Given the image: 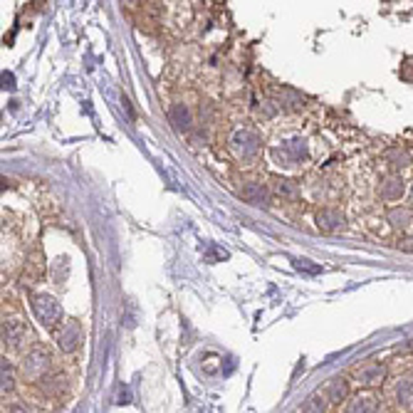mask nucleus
I'll return each instance as SVG.
<instances>
[{
  "label": "nucleus",
  "instance_id": "1",
  "mask_svg": "<svg viewBox=\"0 0 413 413\" xmlns=\"http://www.w3.org/2000/svg\"><path fill=\"white\" fill-rule=\"evenodd\" d=\"M50 366H52V356L48 354V349L42 347H32L30 352H25V356L20 359V374H23L25 381H45L50 374Z\"/></svg>",
  "mask_w": 413,
  "mask_h": 413
},
{
  "label": "nucleus",
  "instance_id": "2",
  "mask_svg": "<svg viewBox=\"0 0 413 413\" xmlns=\"http://www.w3.org/2000/svg\"><path fill=\"white\" fill-rule=\"evenodd\" d=\"M228 148H231V154L236 156L238 161H242V164L258 159V154H260L258 131L250 129V126H240V129H236L231 134V139H228Z\"/></svg>",
  "mask_w": 413,
  "mask_h": 413
},
{
  "label": "nucleus",
  "instance_id": "3",
  "mask_svg": "<svg viewBox=\"0 0 413 413\" xmlns=\"http://www.w3.org/2000/svg\"><path fill=\"white\" fill-rule=\"evenodd\" d=\"M32 312H35L37 322L48 329H57L62 325V307L59 302L50 295H35L32 297Z\"/></svg>",
  "mask_w": 413,
  "mask_h": 413
},
{
  "label": "nucleus",
  "instance_id": "4",
  "mask_svg": "<svg viewBox=\"0 0 413 413\" xmlns=\"http://www.w3.org/2000/svg\"><path fill=\"white\" fill-rule=\"evenodd\" d=\"M82 339H84V332L77 319H65V322L55 329V344H57L59 352H65V354L77 352Z\"/></svg>",
  "mask_w": 413,
  "mask_h": 413
},
{
  "label": "nucleus",
  "instance_id": "5",
  "mask_svg": "<svg viewBox=\"0 0 413 413\" xmlns=\"http://www.w3.org/2000/svg\"><path fill=\"white\" fill-rule=\"evenodd\" d=\"M30 327L28 322H25L23 317H6L3 319V344H6L10 352H15V349H20L23 344H28L30 339Z\"/></svg>",
  "mask_w": 413,
  "mask_h": 413
},
{
  "label": "nucleus",
  "instance_id": "6",
  "mask_svg": "<svg viewBox=\"0 0 413 413\" xmlns=\"http://www.w3.org/2000/svg\"><path fill=\"white\" fill-rule=\"evenodd\" d=\"M354 378L356 384L364 386V389H374V386H381L386 381V366L378 364V361H369V364H361L354 369Z\"/></svg>",
  "mask_w": 413,
  "mask_h": 413
},
{
  "label": "nucleus",
  "instance_id": "7",
  "mask_svg": "<svg viewBox=\"0 0 413 413\" xmlns=\"http://www.w3.org/2000/svg\"><path fill=\"white\" fill-rule=\"evenodd\" d=\"M275 156L282 166H297L307 159V144L302 139H289V142H282L275 148Z\"/></svg>",
  "mask_w": 413,
  "mask_h": 413
},
{
  "label": "nucleus",
  "instance_id": "8",
  "mask_svg": "<svg viewBox=\"0 0 413 413\" xmlns=\"http://www.w3.org/2000/svg\"><path fill=\"white\" fill-rule=\"evenodd\" d=\"M344 413H381V403L374 394H356L344 406Z\"/></svg>",
  "mask_w": 413,
  "mask_h": 413
},
{
  "label": "nucleus",
  "instance_id": "9",
  "mask_svg": "<svg viewBox=\"0 0 413 413\" xmlns=\"http://www.w3.org/2000/svg\"><path fill=\"white\" fill-rule=\"evenodd\" d=\"M403 191H406V186H403L401 176H386L384 181L378 183L376 193L381 201H398L403 195Z\"/></svg>",
  "mask_w": 413,
  "mask_h": 413
},
{
  "label": "nucleus",
  "instance_id": "10",
  "mask_svg": "<svg viewBox=\"0 0 413 413\" xmlns=\"http://www.w3.org/2000/svg\"><path fill=\"white\" fill-rule=\"evenodd\" d=\"M240 195L245 198L248 203H253V206H267L270 203V193H267V189L262 186V183H245L240 189Z\"/></svg>",
  "mask_w": 413,
  "mask_h": 413
},
{
  "label": "nucleus",
  "instance_id": "11",
  "mask_svg": "<svg viewBox=\"0 0 413 413\" xmlns=\"http://www.w3.org/2000/svg\"><path fill=\"white\" fill-rule=\"evenodd\" d=\"M325 398L329 403H342L344 398L349 396V381L344 376H334V378H329V384L325 386Z\"/></svg>",
  "mask_w": 413,
  "mask_h": 413
},
{
  "label": "nucleus",
  "instance_id": "12",
  "mask_svg": "<svg viewBox=\"0 0 413 413\" xmlns=\"http://www.w3.org/2000/svg\"><path fill=\"white\" fill-rule=\"evenodd\" d=\"M317 225L325 233H334L344 225V215L336 211V208H322V211L317 213Z\"/></svg>",
  "mask_w": 413,
  "mask_h": 413
},
{
  "label": "nucleus",
  "instance_id": "13",
  "mask_svg": "<svg viewBox=\"0 0 413 413\" xmlns=\"http://www.w3.org/2000/svg\"><path fill=\"white\" fill-rule=\"evenodd\" d=\"M396 401L401 403V406H413V374L398 378V384H396Z\"/></svg>",
  "mask_w": 413,
  "mask_h": 413
},
{
  "label": "nucleus",
  "instance_id": "14",
  "mask_svg": "<svg viewBox=\"0 0 413 413\" xmlns=\"http://www.w3.org/2000/svg\"><path fill=\"white\" fill-rule=\"evenodd\" d=\"M389 220L394 223V228H403L406 231L408 225L413 223V211H408V208H394L389 213Z\"/></svg>",
  "mask_w": 413,
  "mask_h": 413
},
{
  "label": "nucleus",
  "instance_id": "15",
  "mask_svg": "<svg viewBox=\"0 0 413 413\" xmlns=\"http://www.w3.org/2000/svg\"><path fill=\"white\" fill-rule=\"evenodd\" d=\"M327 406L329 401L325 398V394H312L302 406V413H327Z\"/></svg>",
  "mask_w": 413,
  "mask_h": 413
},
{
  "label": "nucleus",
  "instance_id": "16",
  "mask_svg": "<svg viewBox=\"0 0 413 413\" xmlns=\"http://www.w3.org/2000/svg\"><path fill=\"white\" fill-rule=\"evenodd\" d=\"M171 122L178 126V129H189L191 126V114L186 104H173L171 106Z\"/></svg>",
  "mask_w": 413,
  "mask_h": 413
},
{
  "label": "nucleus",
  "instance_id": "17",
  "mask_svg": "<svg viewBox=\"0 0 413 413\" xmlns=\"http://www.w3.org/2000/svg\"><path fill=\"white\" fill-rule=\"evenodd\" d=\"M0 378H3V394H10L15 389V372L8 359H3V366H0Z\"/></svg>",
  "mask_w": 413,
  "mask_h": 413
},
{
  "label": "nucleus",
  "instance_id": "18",
  "mask_svg": "<svg viewBox=\"0 0 413 413\" xmlns=\"http://www.w3.org/2000/svg\"><path fill=\"white\" fill-rule=\"evenodd\" d=\"M42 389L48 391V394H57V391H62V389H65V378H62V376L45 378V381H42Z\"/></svg>",
  "mask_w": 413,
  "mask_h": 413
},
{
  "label": "nucleus",
  "instance_id": "19",
  "mask_svg": "<svg viewBox=\"0 0 413 413\" xmlns=\"http://www.w3.org/2000/svg\"><path fill=\"white\" fill-rule=\"evenodd\" d=\"M275 191H278L280 195H295L297 193L295 186H292L289 181H282V178H278V181H275Z\"/></svg>",
  "mask_w": 413,
  "mask_h": 413
},
{
  "label": "nucleus",
  "instance_id": "20",
  "mask_svg": "<svg viewBox=\"0 0 413 413\" xmlns=\"http://www.w3.org/2000/svg\"><path fill=\"white\" fill-rule=\"evenodd\" d=\"M396 169H403V166H408V154L406 151H394V164Z\"/></svg>",
  "mask_w": 413,
  "mask_h": 413
},
{
  "label": "nucleus",
  "instance_id": "21",
  "mask_svg": "<svg viewBox=\"0 0 413 413\" xmlns=\"http://www.w3.org/2000/svg\"><path fill=\"white\" fill-rule=\"evenodd\" d=\"M6 413H30V411H28V408H25V406H10Z\"/></svg>",
  "mask_w": 413,
  "mask_h": 413
}]
</instances>
